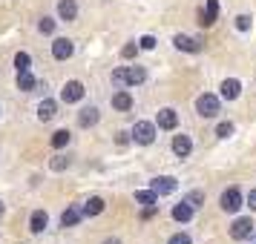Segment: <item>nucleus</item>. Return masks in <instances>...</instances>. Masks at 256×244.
Listing matches in <instances>:
<instances>
[{"mask_svg":"<svg viewBox=\"0 0 256 244\" xmlns=\"http://www.w3.org/2000/svg\"><path fill=\"white\" fill-rule=\"evenodd\" d=\"M150 187L158 193V196H170V193H176L178 181H176V178H170V175H162V178H152Z\"/></svg>","mask_w":256,"mask_h":244,"instance_id":"6e6552de","label":"nucleus"},{"mask_svg":"<svg viewBox=\"0 0 256 244\" xmlns=\"http://www.w3.org/2000/svg\"><path fill=\"white\" fill-rule=\"evenodd\" d=\"M136 49H138L136 43H127V46L121 49V58H132V55H136Z\"/></svg>","mask_w":256,"mask_h":244,"instance_id":"473e14b6","label":"nucleus"},{"mask_svg":"<svg viewBox=\"0 0 256 244\" xmlns=\"http://www.w3.org/2000/svg\"><path fill=\"white\" fill-rule=\"evenodd\" d=\"M112 106H116L118 112H127V109H132V95H130L127 89L116 92V95H112Z\"/></svg>","mask_w":256,"mask_h":244,"instance_id":"4468645a","label":"nucleus"},{"mask_svg":"<svg viewBox=\"0 0 256 244\" xmlns=\"http://www.w3.org/2000/svg\"><path fill=\"white\" fill-rule=\"evenodd\" d=\"M58 14H60V20H75L78 17L75 0H58Z\"/></svg>","mask_w":256,"mask_h":244,"instance_id":"f8f14e48","label":"nucleus"},{"mask_svg":"<svg viewBox=\"0 0 256 244\" xmlns=\"http://www.w3.org/2000/svg\"><path fill=\"white\" fill-rule=\"evenodd\" d=\"M81 216H84V210H78V207H70L64 216H60V224L64 227H75L78 221H81Z\"/></svg>","mask_w":256,"mask_h":244,"instance_id":"4be33fe9","label":"nucleus"},{"mask_svg":"<svg viewBox=\"0 0 256 244\" xmlns=\"http://www.w3.org/2000/svg\"><path fill=\"white\" fill-rule=\"evenodd\" d=\"M147 78V72L141 69V66H118L112 72V83L116 86H130V83H141Z\"/></svg>","mask_w":256,"mask_h":244,"instance_id":"f257e3e1","label":"nucleus"},{"mask_svg":"<svg viewBox=\"0 0 256 244\" xmlns=\"http://www.w3.org/2000/svg\"><path fill=\"white\" fill-rule=\"evenodd\" d=\"M104 198H98V196H92L90 198V201H86V204H84V216H101V213H104Z\"/></svg>","mask_w":256,"mask_h":244,"instance_id":"6ab92c4d","label":"nucleus"},{"mask_svg":"<svg viewBox=\"0 0 256 244\" xmlns=\"http://www.w3.org/2000/svg\"><path fill=\"white\" fill-rule=\"evenodd\" d=\"M78 124H81V127H95V124H98V109H95V106L81 109V112H78Z\"/></svg>","mask_w":256,"mask_h":244,"instance_id":"a211bd4d","label":"nucleus"},{"mask_svg":"<svg viewBox=\"0 0 256 244\" xmlns=\"http://www.w3.org/2000/svg\"><path fill=\"white\" fill-rule=\"evenodd\" d=\"M254 221L250 219H236L230 224V236L233 239H239V242H244V239H250V236H254Z\"/></svg>","mask_w":256,"mask_h":244,"instance_id":"423d86ee","label":"nucleus"},{"mask_svg":"<svg viewBox=\"0 0 256 244\" xmlns=\"http://www.w3.org/2000/svg\"><path fill=\"white\" fill-rule=\"evenodd\" d=\"M46 213H44V210H35V213H32V219H29V230L32 233H44L46 230Z\"/></svg>","mask_w":256,"mask_h":244,"instance_id":"f3484780","label":"nucleus"},{"mask_svg":"<svg viewBox=\"0 0 256 244\" xmlns=\"http://www.w3.org/2000/svg\"><path fill=\"white\" fill-rule=\"evenodd\" d=\"M158 127H162V129H176V127H178V115H176V109L167 106V109L158 112Z\"/></svg>","mask_w":256,"mask_h":244,"instance_id":"ddd939ff","label":"nucleus"},{"mask_svg":"<svg viewBox=\"0 0 256 244\" xmlns=\"http://www.w3.org/2000/svg\"><path fill=\"white\" fill-rule=\"evenodd\" d=\"M49 167H52V170H55V173H64V170H66V167H70V158H64V155H55V158H52V161H49Z\"/></svg>","mask_w":256,"mask_h":244,"instance_id":"a878e982","label":"nucleus"},{"mask_svg":"<svg viewBox=\"0 0 256 244\" xmlns=\"http://www.w3.org/2000/svg\"><path fill=\"white\" fill-rule=\"evenodd\" d=\"M216 17H219V0H208L204 12H202V26H213Z\"/></svg>","mask_w":256,"mask_h":244,"instance_id":"9d476101","label":"nucleus"},{"mask_svg":"<svg viewBox=\"0 0 256 244\" xmlns=\"http://www.w3.org/2000/svg\"><path fill=\"white\" fill-rule=\"evenodd\" d=\"M236 29H239V32H248V29H250V17H248V14H239V17H236Z\"/></svg>","mask_w":256,"mask_h":244,"instance_id":"c85d7f7f","label":"nucleus"},{"mask_svg":"<svg viewBox=\"0 0 256 244\" xmlns=\"http://www.w3.org/2000/svg\"><path fill=\"white\" fill-rule=\"evenodd\" d=\"M230 132H233V124H230V121H222L219 127H216V135H219V138H228Z\"/></svg>","mask_w":256,"mask_h":244,"instance_id":"cd10ccee","label":"nucleus"},{"mask_svg":"<svg viewBox=\"0 0 256 244\" xmlns=\"http://www.w3.org/2000/svg\"><path fill=\"white\" fill-rule=\"evenodd\" d=\"M167 244H190V236H184V233H176V236H170V242Z\"/></svg>","mask_w":256,"mask_h":244,"instance_id":"7c9ffc66","label":"nucleus"},{"mask_svg":"<svg viewBox=\"0 0 256 244\" xmlns=\"http://www.w3.org/2000/svg\"><path fill=\"white\" fill-rule=\"evenodd\" d=\"M49 144H52L55 150H60V147H66V144H70V132H66V129H58V132H52V138H49Z\"/></svg>","mask_w":256,"mask_h":244,"instance_id":"b1692460","label":"nucleus"},{"mask_svg":"<svg viewBox=\"0 0 256 244\" xmlns=\"http://www.w3.org/2000/svg\"><path fill=\"white\" fill-rule=\"evenodd\" d=\"M84 92H86V89H84L81 81H66L64 83V89H60V98H64L66 104H75V101H81L84 98Z\"/></svg>","mask_w":256,"mask_h":244,"instance_id":"39448f33","label":"nucleus"},{"mask_svg":"<svg viewBox=\"0 0 256 244\" xmlns=\"http://www.w3.org/2000/svg\"><path fill=\"white\" fill-rule=\"evenodd\" d=\"M173 219L176 221H190V219H193V204H190L187 198L182 201V204H176V207H173Z\"/></svg>","mask_w":256,"mask_h":244,"instance_id":"dca6fc26","label":"nucleus"},{"mask_svg":"<svg viewBox=\"0 0 256 244\" xmlns=\"http://www.w3.org/2000/svg\"><path fill=\"white\" fill-rule=\"evenodd\" d=\"M248 207L256 210V190H250V196H248Z\"/></svg>","mask_w":256,"mask_h":244,"instance_id":"72a5a7b5","label":"nucleus"},{"mask_svg":"<svg viewBox=\"0 0 256 244\" xmlns=\"http://www.w3.org/2000/svg\"><path fill=\"white\" fill-rule=\"evenodd\" d=\"M136 201H138V204H144V207H150V204H158V193H156V190H138V193H136Z\"/></svg>","mask_w":256,"mask_h":244,"instance_id":"412c9836","label":"nucleus"},{"mask_svg":"<svg viewBox=\"0 0 256 244\" xmlns=\"http://www.w3.org/2000/svg\"><path fill=\"white\" fill-rule=\"evenodd\" d=\"M138 46H141V49H156V37H152V35H144V37L138 40Z\"/></svg>","mask_w":256,"mask_h":244,"instance_id":"2f4dec72","label":"nucleus"},{"mask_svg":"<svg viewBox=\"0 0 256 244\" xmlns=\"http://www.w3.org/2000/svg\"><path fill=\"white\" fill-rule=\"evenodd\" d=\"M72 52H75V43H72L70 37H55V43H52V55L58 60H66L72 58Z\"/></svg>","mask_w":256,"mask_h":244,"instance_id":"0eeeda50","label":"nucleus"},{"mask_svg":"<svg viewBox=\"0 0 256 244\" xmlns=\"http://www.w3.org/2000/svg\"><path fill=\"white\" fill-rule=\"evenodd\" d=\"M132 138H136V144H152L156 141V124H150V121H138L136 127H132Z\"/></svg>","mask_w":256,"mask_h":244,"instance_id":"7ed1b4c3","label":"nucleus"},{"mask_svg":"<svg viewBox=\"0 0 256 244\" xmlns=\"http://www.w3.org/2000/svg\"><path fill=\"white\" fill-rule=\"evenodd\" d=\"M38 86V81L29 75V72H18V89H24V92H32Z\"/></svg>","mask_w":256,"mask_h":244,"instance_id":"5701e85b","label":"nucleus"},{"mask_svg":"<svg viewBox=\"0 0 256 244\" xmlns=\"http://www.w3.org/2000/svg\"><path fill=\"white\" fill-rule=\"evenodd\" d=\"M222 210H224V213H236V210L242 207V193H239V190H236V187H230V190H224V193H222Z\"/></svg>","mask_w":256,"mask_h":244,"instance_id":"20e7f679","label":"nucleus"},{"mask_svg":"<svg viewBox=\"0 0 256 244\" xmlns=\"http://www.w3.org/2000/svg\"><path fill=\"white\" fill-rule=\"evenodd\" d=\"M173 43H176V49H184V52H198V40H193V37H187V35H176L173 37Z\"/></svg>","mask_w":256,"mask_h":244,"instance_id":"aec40b11","label":"nucleus"},{"mask_svg":"<svg viewBox=\"0 0 256 244\" xmlns=\"http://www.w3.org/2000/svg\"><path fill=\"white\" fill-rule=\"evenodd\" d=\"M239 92H242V83L236 81V78H228V81L222 83V98H224V101H236Z\"/></svg>","mask_w":256,"mask_h":244,"instance_id":"1a4fd4ad","label":"nucleus"},{"mask_svg":"<svg viewBox=\"0 0 256 244\" xmlns=\"http://www.w3.org/2000/svg\"><path fill=\"white\" fill-rule=\"evenodd\" d=\"M58 115V104H55V101H40V104H38V121H52V118Z\"/></svg>","mask_w":256,"mask_h":244,"instance_id":"9b49d317","label":"nucleus"},{"mask_svg":"<svg viewBox=\"0 0 256 244\" xmlns=\"http://www.w3.org/2000/svg\"><path fill=\"white\" fill-rule=\"evenodd\" d=\"M38 29H40L44 35H49V32H55V20H52V17H40V23H38Z\"/></svg>","mask_w":256,"mask_h":244,"instance_id":"bb28decb","label":"nucleus"},{"mask_svg":"<svg viewBox=\"0 0 256 244\" xmlns=\"http://www.w3.org/2000/svg\"><path fill=\"white\" fill-rule=\"evenodd\" d=\"M104 244H121V242H118V239H106Z\"/></svg>","mask_w":256,"mask_h":244,"instance_id":"f704fd0d","label":"nucleus"},{"mask_svg":"<svg viewBox=\"0 0 256 244\" xmlns=\"http://www.w3.org/2000/svg\"><path fill=\"white\" fill-rule=\"evenodd\" d=\"M190 150H193V141L187 138V135H176V138H173V152L178 155V158L190 155Z\"/></svg>","mask_w":256,"mask_h":244,"instance_id":"2eb2a0df","label":"nucleus"},{"mask_svg":"<svg viewBox=\"0 0 256 244\" xmlns=\"http://www.w3.org/2000/svg\"><path fill=\"white\" fill-rule=\"evenodd\" d=\"M3 213H6V207H3V201H0V219H3Z\"/></svg>","mask_w":256,"mask_h":244,"instance_id":"c9c22d12","label":"nucleus"},{"mask_svg":"<svg viewBox=\"0 0 256 244\" xmlns=\"http://www.w3.org/2000/svg\"><path fill=\"white\" fill-rule=\"evenodd\" d=\"M29 63H32V58H29L26 52H18V55H14V66H18V72H29Z\"/></svg>","mask_w":256,"mask_h":244,"instance_id":"393cba45","label":"nucleus"},{"mask_svg":"<svg viewBox=\"0 0 256 244\" xmlns=\"http://www.w3.org/2000/svg\"><path fill=\"white\" fill-rule=\"evenodd\" d=\"M196 109H198V115H202V118L219 115V98H216V95H210V92L198 95V98H196Z\"/></svg>","mask_w":256,"mask_h":244,"instance_id":"f03ea898","label":"nucleus"},{"mask_svg":"<svg viewBox=\"0 0 256 244\" xmlns=\"http://www.w3.org/2000/svg\"><path fill=\"white\" fill-rule=\"evenodd\" d=\"M187 201H190V204L196 207V204H202V201H204V193H202V190H193V193L187 196Z\"/></svg>","mask_w":256,"mask_h":244,"instance_id":"c756f323","label":"nucleus"}]
</instances>
